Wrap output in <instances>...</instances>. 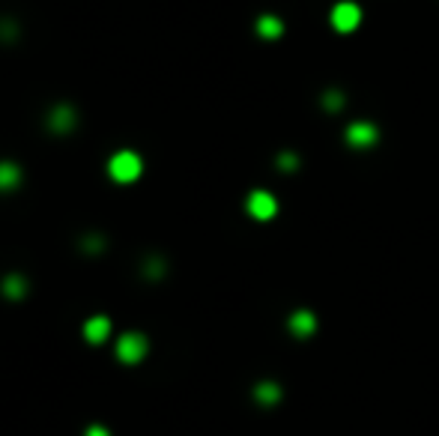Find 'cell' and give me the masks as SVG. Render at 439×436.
<instances>
[{
    "mask_svg": "<svg viewBox=\"0 0 439 436\" xmlns=\"http://www.w3.org/2000/svg\"><path fill=\"white\" fill-rule=\"evenodd\" d=\"M144 173V159L135 153V149H119L108 159V176L114 183H135Z\"/></svg>",
    "mask_w": 439,
    "mask_h": 436,
    "instance_id": "6da1fadb",
    "label": "cell"
},
{
    "mask_svg": "<svg viewBox=\"0 0 439 436\" xmlns=\"http://www.w3.org/2000/svg\"><path fill=\"white\" fill-rule=\"evenodd\" d=\"M114 352L123 365H138L146 359V352H150V340H146L141 332H126V335L117 338Z\"/></svg>",
    "mask_w": 439,
    "mask_h": 436,
    "instance_id": "7a4b0ae2",
    "label": "cell"
},
{
    "mask_svg": "<svg viewBox=\"0 0 439 436\" xmlns=\"http://www.w3.org/2000/svg\"><path fill=\"white\" fill-rule=\"evenodd\" d=\"M329 18L338 33H353L356 27L362 24V9H358V4H353V0H341V4H335Z\"/></svg>",
    "mask_w": 439,
    "mask_h": 436,
    "instance_id": "3957f363",
    "label": "cell"
},
{
    "mask_svg": "<svg viewBox=\"0 0 439 436\" xmlns=\"http://www.w3.org/2000/svg\"><path fill=\"white\" fill-rule=\"evenodd\" d=\"M344 138H347V144L353 149H370L380 141V129L374 126V122H368V120H356V122H350V126H347Z\"/></svg>",
    "mask_w": 439,
    "mask_h": 436,
    "instance_id": "277c9868",
    "label": "cell"
},
{
    "mask_svg": "<svg viewBox=\"0 0 439 436\" xmlns=\"http://www.w3.org/2000/svg\"><path fill=\"white\" fill-rule=\"evenodd\" d=\"M245 210L251 218H257V222H269V218L278 215V200L275 195L263 192V188H257V192H251L248 200H245Z\"/></svg>",
    "mask_w": 439,
    "mask_h": 436,
    "instance_id": "5b68a950",
    "label": "cell"
},
{
    "mask_svg": "<svg viewBox=\"0 0 439 436\" xmlns=\"http://www.w3.org/2000/svg\"><path fill=\"white\" fill-rule=\"evenodd\" d=\"M75 126H78V114H75L72 105L60 102V105H54L48 111V129L54 132V134H69Z\"/></svg>",
    "mask_w": 439,
    "mask_h": 436,
    "instance_id": "8992f818",
    "label": "cell"
},
{
    "mask_svg": "<svg viewBox=\"0 0 439 436\" xmlns=\"http://www.w3.org/2000/svg\"><path fill=\"white\" fill-rule=\"evenodd\" d=\"M111 320L105 317V314H96V317H90L84 323V340L87 344H105V340L111 338Z\"/></svg>",
    "mask_w": 439,
    "mask_h": 436,
    "instance_id": "52a82bcc",
    "label": "cell"
},
{
    "mask_svg": "<svg viewBox=\"0 0 439 436\" xmlns=\"http://www.w3.org/2000/svg\"><path fill=\"white\" fill-rule=\"evenodd\" d=\"M287 326H290V332L296 338H311L317 332V317L311 314V311H293Z\"/></svg>",
    "mask_w": 439,
    "mask_h": 436,
    "instance_id": "ba28073f",
    "label": "cell"
},
{
    "mask_svg": "<svg viewBox=\"0 0 439 436\" xmlns=\"http://www.w3.org/2000/svg\"><path fill=\"white\" fill-rule=\"evenodd\" d=\"M21 185V168L16 161H0V192H12Z\"/></svg>",
    "mask_w": 439,
    "mask_h": 436,
    "instance_id": "9c48e42d",
    "label": "cell"
},
{
    "mask_svg": "<svg viewBox=\"0 0 439 436\" xmlns=\"http://www.w3.org/2000/svg\"><path fill=\"white\" fill-rule=\"evenodd\" d=\"M0 290H4L6 299H24V296H28V278L18 275V272H12V275L4 278Z\"/></svg>",
    "mask_w": 439,
    "mask_h": 436,
    "instance_id": "30bf717a",
    "label": "cell"
},
{
    "mask_svg": "<svg viewBox=\"0 0 439 436\" xmlns=\"http://www.w3.org/2000/svg\"><path fill=\"white\" fill-rule=\"evenodd\" d=\"M257 33L263 39H278L284 33V24H281V18H275V16H260L257 18Z\"/></svg>",
    "mask_w": 439,
    "mask_h": 436,
    "instance_id": "8fae6325",
    "label": "cell"
},
{
    "mask_svg": "<svg viewBox=\"0 0 439 436\" xmlns=\"http://www.w3.org/2000/svg\"><path fill=\"white\" fill-rule=\"evenodd\" d=\"M254 398H257L263 406H272V403L281 401V389H278V383H260V386L254 389Z\"/></svg>",
    "mask_w": 439,
    "mask_h": 436,
    "instance_id": "7c38bea8",
    "label": "cell"
},
{
    "mask_svg": "<svg viewBox=\"0 0 439 436\" xmlns=\"http://www.w3.org/2000/svg\"><path fill=\"white\" fill-rule=\"evenodd\" d=\"M144 275H150V278L165 275V260H158V257H153V260H146V266H144Z\"/></svg>",
    "mask_w": 439,
    "mask_h": 436,
    "instance_id": "4fadbf2b",
    "label": "cell"
},
{
    "mask_svg": "<svg viewBox=\"0 0 439 436\" xmlns=\"http://www.w3.org/2000/svg\"><path fill=\"white\" fill-rule=\"evenodd\" d=\"M278 165H281V171H287V173H290V171H296V165H299V159H296V156H293V153H284L281 159H278Z\"/></svg>",
    "mask_w": 439,
    "mask_h": 436,
    "instance_id": "5bb4252c",
    "label": "cell"
},
{
    "mask_svg": "<svg viewBox=\"0 0 439 436\" xmlns=\"http://www.w3.org/2000/svg\"><path fill=\"white\" fill-rule=\"evenodd\" d=\"M323 105L329 108V111H335V108H341V105H344V96H341V93H329Z\"/></svg>",
    "mask_w": 439,
    "mask_h": 436,
    "instance_id": "9a60e30c",
    "label": "cell"
},
{
    "mask_svg": "<svg viewBox=\"0 0 439 436\" xmlns=\"http://www.w3.org/2000/svg\"><path fill=\"white\" fill-rule=\"evenodd\" d=\"M84 242H87V245H84V248H87V251H102V248H105V242H102L99 236H87Z\"/></svg>",
    "mask_w": 439,
    "mask_h": 436,
    "instance_id": "2e32d148",
    "label": "cell"
},
{
    "mask_svg": "<svg viewBox=\"0 0 439 436\" xmlns=\"http://www.w3.org/2000/svg\"><path fill=\"white\" fill-rule=\"evenodd\" d=\"M84 436H111V433H108V428H102V425H90Z\"/></svg>",
    "mask_w": 439,
    "mask_h": 436,
    "instance_id": "e0dca14e",
    "label": "cell"
}]
</instances>
